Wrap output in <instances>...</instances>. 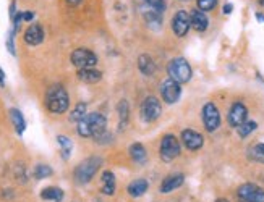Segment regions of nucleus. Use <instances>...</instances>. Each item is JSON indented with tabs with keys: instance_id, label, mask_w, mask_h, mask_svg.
Wrapping results in <instances>:
<instances>
[{
	"instance_id": "1",
	"label": "nucleus",
	"mask_w": 264,
	"mask_h": 202,
	"mask_svg": "<svg viewBox=\"0 0 264 202\" xmlns=\"http://www.w3.org/2000/svg\"><path fill=\"white\" fill-rule=\"evenodd\" d=\"M106 117L101 113H87L78 123V134L83 138H101L106 131Z\"/></svg>"
},
{
	"instance_id": "2",
	"label": "nucleus",
	"mask_w": 264,
	"mask_h": 202,
	"mask_svg": "<svg viewBox=\"0 0 264 202\" xmlns=\"http://www.w3.org/2000/svg\"><path fill=\"white\" fill-rule=\"evenodd\" d=\"M46 105L49 112L52 113H65L68 110V105H70V99H68V94L65 91L63 86L60 84H54L50 86L47 94H46Z\"/></svg>"
},
{
	"instance_id": "3",
	"label": "nucleus",
	"mask_w": 264,
	"mask_h": 202,
	"mask_svg": "<svg viewBox=\"0 0 264 202\" xmlns=\"http://www.w3.org/2000/svg\"><path fill=\"white\" fill-rule=\"evenodd\" d=\"M102 165V158L101 157H87L86 160H83L81 163L75 168V179L79 184H86L90 183L91 179L96 176V173L99 170V167Z\"/></svg>"
},
{
	"instance_id": "4",
	"label": "nucleus",
	"mask_w": 264,
	"mask_h": 202,
	"mask_svg": "<svg viewBox=\"0 0 264 202\" xmlns=\"http://www.w3.org/2000/svg\"><path fill=\"white\" fill-rule=\"evenodd\" d=\"M167 71H168V76H170L173 81H177L179 84H183V83H188L190 79H192V67H190V63L179 57V59H173L170 60L167 67Z\"/></svg>"
},
{
	"instance_id": "5",
	"label": "nucleus",
	"mask_w": 264,
	"mask_h": 202,
	"mask_svg": "<svg viewBox=\"0 0 264 202\" xmlns=\"http://www.w3.org/2000/svg\"><path fill=\"white\" fill-rule=\"evenodd\" d=\"M180 155V142L173 134H165L160 141V158L164 162H170Z\"/></svg>"
},
{
	"instance_id": "6",
	"label": "nucleus",
	"mask_w": 264,
	"mask_h": 202,
	"mask_svg": "<svg viewBox=\"0 0 264 202\" xmlns=\"http://www.w3.org/2000/svg\"><path fill=\"white\" fill-rule=\"evenodd\" d=\"M71 63L75 65L78 70L83 68H93L98 63V57L94 52L87 49H76L71 54Z\"/></svg>"
},
{
	"instance_id": "7",
	"label": "nucleus",
	"mask_w": 264,
	"mask_h": 202,
	"mask_svg": "<svg viewBox=\"0 0 264 202\" xmlns=\"http://www.w3.org/2000/svg\"><path fill=\"white\" fill-rule=\"evenodd\" d=\"M203 121H204V128H206L209 133L216 131V129L221 126V113H219V109L212 102H208L203 107Z\"/></svg>"
},
{
	"instance_id": "8",
	"label": "nucleus",
	"mask_w": 264,
	"mask_h": 202,
	"mask_svg": "<svg viewBox=\"0 0 264 202\" xmlns=\"http://www.w3.org/2000/svg\"><path fill=\"white\" fill-rule=\"evenodd\" d=\"M160 113H162V105H160V102L156 99V97H146L144 102L141 105V117L144 121H148V123H151V121H156Z\"/></svg>"
},
{
	"instance_id": "9",
	"label": "nucleus",
	"mask_w": 264,
	"mask_h": 202,
	"mask_svg": "<svg viewBox=\"0 0 264 202\" xmlns=\"http://www.w3.org/2000/svg\"><path fill=\"white\" fill-rule=\"evenodd\" d=\"M180 94H182V86L177 81H173L172 78L165 79L160 84V96H162L165 104H175L180 99Z\"/></svg>"
},
{
	"instance_id": "10",
	"label": "nucleus",
	"mask_w": 264,
	"mask_h": 202,
	"mask_svg": "<svg viewBox=\"0 0 264 202\" xmlns=\"http://www.w3.org/2000/svg\"><path fill=\"white\" fill-rule=\"evenodd\" d=\"M237 194L240 199H243L246 202H264V189H261L259 186L251 184V183L241 184L238 187Z\"/></svg>"
},
{
	"instance_id": "11",
	"label": "nucleus",
	"mask_w": 264,
	"mask_h": 202,
	"mask_svg": "<svg viewBox=\"0 0 264 202\" xmlns=\"http://www.w3.org/2000/svg\"><path fill=\"white\" fill-rule=\"evenodd\" d=\"M190 26H192V21H190V15L187 12H177L172 18V30L175 33V36H179V38H183L188 30Z\"/></svg>"
},
{
	"instance_id": "12",
	"label": "nucleus",
	"mask_w": 264,
	"mask_h": 202,
	"mask_svg": "<svg viewBox=\"0 0 264 202\" xmlns=\"http://www.w3.org/2000/svg\"><path fill=\"white\" fill-rule=\"evenodd\" d=\"M246 117H248L246 107L241 102H235L230 107V112H229V125L232 128H238L246 121Z\"/></svg>"
},
{
	"instance_id": "13",
	"label": "nucleus",
	"mask_w": 264,
	"mask_h": 202,
	"mask_svg": "<svg viewBox=\"0 0 264 202\" xmlns=\"http://www.w3.org/2000/svg\"><path fill=\"white\" fill-rule=\"evenodd\" d=\"M182 141L185 144V147L190 149V150H198L203 147L204 144V139L203 136L195 131V129H183L182 131Z\"/></svg>"
},
{
	"instance_id": "14",
	"label": "nucleus",
	"mask_w": 264,
	"mask_h": 202,
	"mask_svg": "<svg viewBox=\"0 0 264 202\" xmlns=\"http://www.w3.org/2000/svg\"><path fill=\"white\" fill-rule=\"evenodd\" d=\"M185 181V176H183V173H173V175H168L162 183H160V192L164 194H168L175 189H179V187L183 184Z\"/></svg>"
},
{
	"instance_id": "15",
	"label": "nucleus",
	"mask_w": 264,
	"mask_h": 202,
	"mask_svg": "<svg viewBox=\"0 0 264 202\" xmlns=\"http://www.w3.org/2000/svg\"><path fill=\"white\" fill-rule=\"evenodd\" d=\"M44 41V31L39 25H31L25 33V42L29 46H39Z\"/></svg>"
},
{
	"instance_id": "16",
	"label": "nucleus",
	"mask_w": 264,
	"mask_h": 202,
	"mask_svg": "<svg viewBox=\"0 0 264 202\" xmlns=\"http://www.w3.org/2000/svg\"><path fill=\"white\" fill-rule=\"evenodd\" d=\"M190 21H192V26L198 33H204L209 26V20L201 10H193L192 15H190Z\"/></svg>"
},
{
	"instance_id": "17",
	"label": "nucleus",
	"mask_w": 264,
	"mask_h": 202,
	"mask_svg": "<svg viewBox=\"0 0 264 202\" xmlns=\"http://www.w3.org/2000/svg\"><path fill=\"white\" fill-rule=\"evenodd\" d=\"M148 187H149V184H148L146 179L138 178V179H133V181L128 184L127 191H128V194L131 197H141L146 194V191H148Z\"/></svg>"
},
{
	"instance_id": "18",
	"label": "nucleus",
	"mask_w": 264,
	"mask_h": 202,
	"mask_svg": "<svg viewBox=\"0 0 264 202\" xmlns=\"http://www.w3.org/2000/svg\"><path fill=\"white\" fill-rule=\"evenodd\" d=\"M101 192L106 196H112L115 194V175L112 171H104L101 176Z\"/></svg>"
},
{
	"instance_id": "19",
	"label": "nucleus",
	"mask_w": 264,
	"mask_h": 202,
	"mask_svg": "<svg viewBox=\"0 0 264 202\" xmlns=\"http://www.w3.org/2000/svg\"><path fill=\"white\" fill-rule=\"evenodd\" d=\"M138 68L144 76H152L156 73V63L149 55H139L138 59Z\"/></svg>"
},
{
	"instance_id": "20",
	"label": "nucleus",
	"mask_w": 264,
	"mask_h": 202,
	"mask_svg": "<svg viewBox=\"0 0 264 202\" xmlns=\"http://www.w3.org/2000/svg\"><path fill=\"white\" fill-rule=\"evenodd\" d=\"M10 118H12V123L15 126V131L18 133V136H23L25 129H26V121L23 113H21L18 109H10Z\"/></svg>"
},
{
	"instance_id": "21",
	"label": "nucleus",
	"mask_w": 264,
	"mask_h": 202,
	"mask_svg": "<svg viewBox=\"0 0 264 202\" xmlns=\"http://www.w3.org/2000/svg\"><path fill=\"white\" fill-rule=\"evenodd\" d=\"M63 191L60 187L57 186H49V187H44L41 191V197L44 200H52V202H62L63 200Z\"/></svg>"
},
{
	"instance_id": "22",
	"label": "nucleus",
	"mask_w": 264,
	"mask_h": 202,
	"mask_svg": "<svg viewBox=\"0 0 264 202\" xmlns=\"http://www.w3.org/2000/svg\"><path fill=\"white\" fill-rule=\"evenodd\" d=\"M78 78L81 79L83 83H98L101 81L102 73L99 70H94V68H83V70H78Z\"/></svg>"
},
{
	"instance_id": "23",
	"label": "nucleus",
	"mask_w": 264,
	"mask_h": 202,
	"mask_svg": "<svg viewBox=\"0 0 264 202\" xmlns=\"http://www.w3.org/2000/svg\"><path fill=\"white\" fill-rule=\"evenodd\" d=\"M130 157L135 163H144L146 162V149L141 142H135L130 146Z\"/></svg>"
},
{
	"instance_id": "24",
	"label": "nucleus",
	"mask_w": 264,
	"mask_h": 202,
	"mask_svg": "<svg viewBox=\"0 0 264 202\" xmlns=\"http://www.w3.org/2000/svg\"><path fill=\"white\" fill-rule=\"evenodd\" d=\"M57 142H58V146H60V152H62V157L67 160V158L71 155V150H73V142L67 138V136H57Z\"/></svg>"
},
{
	"instance_id": "25",
	"label": "nucleus",
	"mask_w": 264,
	"mask_h": 202,
	"mask_svg": "<svg viewBox=\"0 0 264 202\" xmlns=\"http://www.w3.org/2000/svg\"><path fill=\"white\" fill-rule=\"evenodd\" d=\"M117 110H119L120 128L127 126V123H128V115H130V107H128V102H127V100H120V102H119V107H117Z\"/></svg>"
},
{
	"instance_id": "26",
	"label": "nucleus",
	"mask_w": 264,
	"mask_h": 202,
	"mask_svg": "<svg viewBox=\"0 0 264 202\" xmlns=\"http://www.w3.org/2000/svg\"><path fill=\"white\" fill-rule=\"evenodd\" d=\"M52 168L49 167V165L46 163H38L34 167V171H33V175L36 179H44V178H49V176H52Z\"/></svg>"
},
{
	"instance_id": "27",
	"label": "nucleus",
	"mask_w": 264,
	"mask_h": 202,
	"mask_svg": "<svg viewBox=\"0 0 264 202\" xmlns=\"http://www.w3.org/2000/svg\"><path fill=\"white\" fill-rule=\"evenodd\" d=\"M86 110H87V107H86V104L84 102H79L75 109H73V112L70 113V120L71 121H76V123H79L84 117H86Z\"/></svg>"
},
{
	"instance_id": "28",
	"label": "nucleus",
	"mask_w": 264,
	"mask_h": 202,
	"mask_svg": "<svg viewBox=\"0 0 264 202\" xmlns=\"http://www.w3.org/2000/svg\"><path fill=\"white\" fill-rule=\"evenodd\" d=\"M250 158L254 162L264 163V144H256L250 149Z\"/></svg>"
},
{
	"instance_id": "29",
	"label": "nucleus",
	"mask_w": 264,
	"mask_h": 202,
	"mask_svg": "<svg viewBox=\"0 0 264 202\" xmlns=\"http://www.w3.org/2000/svg\"><path fill=\"white\" fill-rule=\"evenodd\" d=\"M256 128H258V125H256V121H245L243 125L237 128V131H238L240 138H246V136L251 134Z\"/></svg>"
},
{
	"instance_id": "30",
	"label": "nucleus",
	"mask_w": 264,
	"mask_h": 202,
	"mask_svg": "<svg viewBox=\"0 0 264 202\" xmlns=\"http://www.w3.org/2000/svg\"><path fill=\"white\" fill-rule=\"evenodd\" d=\"M144 2L154 12H157V13L165 12V2H164V0H144Z\"/></svg>"
},
{
	"instance_id": "31",
	"label": "nucleus",
	"mask_w": 264,
	"mask_h": 202,
	"mask_svg": "<svg viewBox=\"0 0 264 202\" xmlns=\"http://www.w3.org/2000/svg\"><path fill=\"white\" fill-rule=\"evenodd\" d=\"M144 18H146V21L152 26V25H156V28H159L160 26V13H157V12H154V10H151V13L149 12H146L144 13Z\"/></svg>"
},
{
	"instance_id": "32",
	"label": "nucleus",
	"mask_w": 264,
	"mask_h": 202,
	"mask_svg": "<svg viewBox=\"0 0 264 202\" xmlns=\"http://www.w3.org/2000/svg\"><path fill=\"white\" fill-rule=\"evenodd\" d=\"M217 0H198V9L201 12H211L212 9H216Z\"/></svg>"
},
{
	"instance_id": "33",
	"label": "nucleus",
	"mask_w": 264,
	"mask_h": 202,
	"mask_svg": "<svg viewBox=\"0 0 264 202\" xmlns=\"http://www.w3.org/2000/svg\"><path fill=\"white\" fill-rule=\"evenodd\" d=\"M13 38H15V31L12 30L7 36V50L12 54V55H17V50H15V42H13Z\"/></svg>"
},
{
	"instance_id": "34",
	"label": "nucleus",
	"mask_w": 264,
	"mask_h": 202,
	"mask_svg": "<svg viewBox=\"0 0 264 202\" xmlns=\"http://www.w3.org/2000/svg\"><path fill=\"white\" fill-rule=\"evenodd\" d=\"M33 18H34V13L33 12H25L23 13V20L25 21H31Z\"/></svg>"
},
{
	"instance_id": "35",
	"label": "nucleus",
	"mask_w": 264,
	"mask_h": 202,
	"mask_svg": "<svg viewBox=\"0 0 264 202\" xmlns=\"http://www.w3.org/2000/svg\"><path fill=\"white\" fill-rule=\"evenodd\" d=\"M232 10H233V5H232V4H225V5H224V13H225V15H229V13H232Z\"/></svg>"
},
{
	"instance_id": "36",
	"label": "nucleus",
	"mask_w": 264,
	"mask_h": 202,
	"mask_svg": "<svg viewBox=\"0 0 264 202\" xmlns=\"http://www.w3.org/2000/svg\"><path fill=\"white\" fill-rule=\"evenodd\" d=\"M5 86V73H4V70L0 68V88H4Z\"/></svg>"
},
{
	"instance_id": "37",
	"label": "nucleus",
	"mask_w": 264,
	"mask_h": 202,
	"mask_svg": "<svg viewBox=\"0 0 264 202\" xmlns=\"http://www.w3.org/2000/svg\"><path fill=\"white\" fill-rule=\"evenodd\" d=\"M256 18H258L261 23H264V15H262V13H256Z\"/></svg>"
},
{
	"instance_id": "38",
	"label": "nucleus",
	"mask_w": 264,
	"mask_h": 202,
	"mask_svg": "<svg viewBox=\"0 0 264 202\" xmlns=\"http://www.w3.org/2000/svg\"><path fill=\"white\" fill-rule=\"evenodd\" d=\"M67 2H68L70 5H78L79 2H81V0H67Z\"/></svg>"
},
{
	"instance_id": "39",
	"label": "nucleus",
	"mask_w": 264,
	"mask_h": 202,
	"mask_svg": "<svg viewBox=\"0 0 264 202\" xmlns=\"http://www.w3.org/2000/svg\"><path fill=\"white\" fill-rule=\"evenodd\" d=\"M216 202H229V200H227V199H217Z\"/></svg>"
},
{
	"instance_id": "40",
	"label": "nucleus",
	"mask_w": 264,
	"mask_h": 202,
	"mask_svg": "<svg viewBox=\"0 0 264 202\" xmlns=\"http://www.w3.org/2000/svg\"><path fill=\"white\" fill-rule=\"evenodd\" d=\"M259 4H261V5H264V0H259Z\"/></svg>"
},
{
	"instance_id": "41",
	"label": "nucleus",
	"mask_w": 264,
	"mask_h": 202,
	"mask_svg": "<svg viewBox=\"0 0 264 202\" xmlns=\"http://www.w3.org/2000/svg\"><path fill=\"white\" fill-rule=\"evenodd\" d=\"M240 202H246V200H243V199H240Z\"/></svg>"
},
{
	"instance_id": "42",
	"label": "nucleus",
	"mask_w": 264,
	"mask_h": 202,
	"mask_svg": "<svg viewBox=\"0 0 264 202\" xmlns=\"http://www.w3.org/2000/svg\"><path fill=\"white\" fill-rule=\"evenodd\" d=\"M183 2H187V0H183Z\"/></svg>"
}]
</instances>
